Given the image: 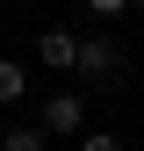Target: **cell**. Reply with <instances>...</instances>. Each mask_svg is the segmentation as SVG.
<instances>
[{
  "instance_id": "1",
  "label": "cell",
  "mask_w": 144,
  "mask_h": 151,
  "mask_svg": "<svg viewBox=\"0 0 144 151\" xmlns=\"http://www.w3.org/2000/svg\"><path fill=\"white\" fill-rule=\"evenodd\" d=\"M43 137H86V101L79 93H50L43 101Z\"/></svg>"
},
{
  "instance_id": "2",
  "label": "cell",
  "mask_w": 144,
  "mask_h": 151,
  "mask_svg": "<svg viewBox=\"0 0 144 151\" xmlns=\"http://www.w3.org/2000/svg\"><path fill=\"white\" fill-rule=\"evenodd\" d=\"M36 58H43L50 72H79V36L72 29H43L36 36Z\"/></svg>"
},
{
  "instance_id": "3",
  "label": "cell",
  "mask_w": 144,
  "mask_h": 151,
  "mask_svg": "<svg viewBox=\"0 0 144 151\" xmlns=\"http://www.w3.org/2000/svg\"><path fill=\"white\" fill-rule=\"evenodd\" d=\"M115 43H79V72H86V79H115Z\"/></svg>"
},
{
  "instance_id": "4",
  "label": "cell",
  "mask_w": 144,
  "mask_h": 151,
  "mask_svg": "<svg viewBox=\"0 0 144 151\" xmlns=\"http://www.w3.org/2000/svg\"><path fill=\"white\" fill-rule=\"evenodd\" d=\"M0 151H50V137H43V122H14L0 137Z\"/></svg>"
},
{
  "instance_id": "5",
  "label": "cell",
  "mask_w": 144,
  "mask_h": 151,
  "mask_svg": "<svg viewBox=\"0 0 144 151\" xmlns=\"http://www.w3.org/2000/svg\"><path fill=\"white\" fill-rule=\"evenodd\" d=\"M22 93H29V72L14 65V58H0V108H14Z\"/></svg>"
},
{
  "instance_id": "6",
  "label": "cell",
  "mask_w": 144,
  "mask_h": 151,
  "mask_svg": "<svg viewBox=\"0 0 144 151\" xmlns=\"http://www.w3.org/2000/svg\"><path fill=\"white\" fill-rule=\"evenodd\" d=\"M79 151H122V137H115V129H86Z\"/></svg>"
},
{
  "instance_id": "7",
  "label": "cell",
  "mask_w": 144,
  "mask_h": 151,
  "mask_svg": "<svg viewBox=\"0 0 144 151\" xmlns=\"http://www.w3.org/2000/svg\"><path fill=\"white\" fill-rule=\"evenodd\" d=\"M130 0H86V14H122Z\"/></svg>"
},
{
  "instance_id": "8",
  "label": "cell",
  "mask_w": 144,
  "mask_h": 151,
  "mask_svg": "<svg viewBox=\"0 0 144 151\" xmlns=\"http://www.w3.org/2000/svg\"><path fill=\"white\" fill-rule=\"evenodd\" d=\"M130 7H137V14H144V0H130Z\"/></svg>"
}]
</instances>
